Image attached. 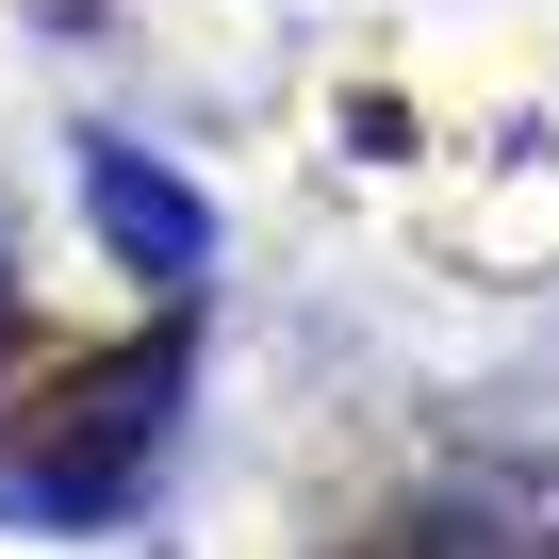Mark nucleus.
<instances>
[{"label": "nucleus", "mask_w": 559, "mask_h": 559, "mask_svg": "<svg viewBox=\"0 0 559 559\" xmlns=\"http://www.w3.org/2000/svg\"><path fill=\"white\" fill-rule=\"evenodd\" d=\"M83 198H99V230H116L132 263H198V247H214V214H198V198H165L132 148H83Z\"/></svg>", "instance_id": "obj_1"}]
</instances>
